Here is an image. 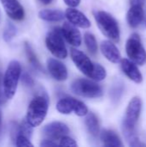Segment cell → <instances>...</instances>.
I'll use <instances>...</instances> for the list:
<instances>
[{
  "mask_svg": "<svg viewBox=\"0 0 146 147\" xmlns=\"http://www.w3.org/2000/svg\"><path fill=\"white\" fill-rule=\"evenodd\" d=\"M64 2H65V4L68 5L69 7L75 8V7H77V6L79 5L81 0H64Z\"/></svg>",
  "mask_w": 146,
  "mask_h": 147,
  "instance_id": "obj_30",
  "label": "cell"
},
{
  "mask_svg": "<svg viewBox=\"0 0 146 147\" xmlns=\"http://www.w3.org/2000/svg\"><path fill=\"white\" fill-rule=\"evenodd\" d=\"M21 78H22V84L27 86V87H32L34 84V81L33 79V78L30 76L29 73L28 72H23L21 75Z\"/></svg>",
  "mask_w": 146,
  "mask_h": 147,
  "instance_id": "obj_28",
  "label": "cell"
},
{
  "mask_svg": "<svg viewBox=\"0 0 146 147\" xmlns=\"http://www.w3.org/2000/svg\"><path fill=\"white\" fill-rule=\"evenodd\" d=\"M46 46L54 57L61 59L67 57L68 53L64 42L61 28H54L47 33L46 37Z\"/></svg>",
  "mask_w": 146,
  "mask_h": 147,
  "instance_id": "obj_6",
  "label": "cell"
},
{
  "mask_svg": "<svg viewBox=\"0 0 146 147\" xmlns=\"http://www.w3.org/2000/svg\"><path fill=\"white\" fill-rule=\"evenodd\" d=\"M22 75V66L17 60H11L3 78L4 94L8 100L12 99L16 92L19 79Z\"/></svg>",
  "mask_w": 146,
  "mask_h": 147,
  "instance_id": "obj_4",
  "label": "cell"
},
{
  "mask_svg": "<svg viewBox=\"0 0 146 147\" xmlns=\"http://www.w3.org/2000/svg\"><path fill=\"white\" fill-rule=\"evenodd\" d=\"M101 51L104 57L112 63H118L121 60V55L119 49L110 40H104L102 42Z\"/></svg>",
  "mask_w": 146,
  "mask_h": 147,
  "instance_id": "obj_16",
  "label": "cell"
},
{
  "mask_svg": "<svg viewBox=\"0 0 146 147\" xmlns=\"http://www.w3.org/2000/svg\"><path fill=\"white\" fill-rule=\"evenodd\" d=\"M59 145L61 146H77V142H76L72 138H71V137H69V136H67V135L62 137V138L59 140Z\"/></svg>",
  "mask_w": 146,
  "mask_h": 147,
  "instance_id": "obj_27",
  "label": "cell"
},
{
  "mask_svg": "<svg viewBox=\"0 0 146 147\" xmlns=\"http://www.w3.org/2000/svg\"><path fill=\"white\" fill-rule=\"evenodd\" d=\"M24 49H25V53H26V55L28 57V59L29 61V63L37 70L39 71H43V68L40 63V61L38 60L37 59V56L35 55L33 48L31 47V46L29 45V43L28 42H25L24 43Z\"/></svg>",
  "mask_w": 146,
  "mask_h": 147,
  "instance_id": "obj_21",
  "label": "cell"
},
{
  "mask_svg": "<svg viewBox=\"0 0 146 147\" xmlns=\"http://www.w3.org/2000/svg\"><path fill=\"white\" fill-rule=\"evenodd\" d=\"M85 125L86 127L93 137H96L99 134L100 125L97 116L94 113H88L85 117Z\"/></svg>",
  "mask_w": 146,
  "mask_h": 147,
  "instance_id": "obj_20",
  "label": "cell"
},
{
  "mask_svg": "<svg viewBox=\"0 0 146 147\" xmlns=\"http://www.w3.org/2000/svg\"><path fill=\"white\" fill-rule=\"evenodd\" d=\"M84 43H85V46H86L87 49L89 50V52L92 55H95L97 53V50H98L97 42H96V37L92 34L85 33V34H84Z\"/></svg>",
  "mask_w": 146,
  "mask_h": 147,
  "instance_id": "obj_22",
  "label": "cell"
},
{
  "mask_svg": "<svg viewBox=\"0 0 146 147\" xmlns=\"http://www.w3.org/2000/svg\"><path fill=\"white\" fill-rule=\"evenodd\" d=\"M47 70L51 76L57 81H65L68 77V71L65 65L56 59H48L46 62Z\"/></svg>",
  "mask_w": 146,
  "mask_h": 147,
  "instance_id": "obj_12",
  "label": "cell"
},
{
  "mask_svg": "<svg viewBox=\"0 0 146 147\" xmlns=\"http://www.w3.org/2000/svg\"><path fill=\"white\" fill-rule=\"evenodd\" d=\"M17 29L16 27L11 22H7L5 24V27L3 28V39L6 42H9L16 34Z\"/></svg>",
  "mask_w": 146,
  "mask_h": 147,
  "instance_id": "obj_23",
  "label": "cell"
},
{
  "mask_svg": "<svg viewBox=\"0 0 146 147\" xmlns=\"http://www.w3.org/2000/svg\"><path fill=\"white\" fill-rule=\"evenodd\" d=\"M120 66L126 76L136 84H140L143 81V76L135 65L131 59H122L120 60Z\"/></svg>",
  "mask_w": 146,
  "mask_h": 147,
  "instance_id": "obj_15",
  "label": "cell"
},
{
  "mask_svg": "<svg viewBox=\"0 0 146 147\" xmlns=\"http://www.w3.org/2000/svg\"><path fill=\"white\" fill-rule=\"evenodd\" d=\"M69 132H70V129L67 127V125L60 121L51 122L46 125L42 130V133L46 137L55 141L56 140L59 141V140L62 137L67 135Z\"/></svg>",
  "mask_w": 146,
  "mask_h": 147,
  "instance_id": "obj_10",
  "label": "cell"
},
{
  "mask_svg": "<svg viewBox=\"0 0 146 147\" xmlns=\"http://www.w3.org/2000/svg\"><path fill=\"white\" fill-rule=\"evenodd\" d=\"M126 51L128 58L136 65H143L146 62V51L138 34H133L128 38Z\"/></svg>",
  "mask_w": 146,
  "mask_h": 147,
  "instance_id": "obj_8",
  "label": "cell"
},
{
  "mask_svg": "<svg viewBox=\"0 0 146 147\" xmlns=\"http://www.w3.org/2000/svg\"><path fill=\"white\" fill-rule=\"evenodd\" d=\"M95 19L100 30L106 37L114 41L120 40V28L118 22L110 14L102 10L96 11Z\"/></svg>",
  "mask_w": 146,
  "mask_h": 147,
  "instance_id": "obj_5",
  "label": "cell"
},
{
  "mask_svg": "<svg viewBox=\"0 0 146 147\" xmlns=\"http://www.w3.org/2000/svg\"><path fill=\"white\" fill-rule=\"evenodd\" d=\"M71 57L77 69L89 78L95 81H102L106 78V70L101 65L93 63L83 52L72 48L71 50Z\"/></svg>",
  "mask_w": 146,
  "mask_h": 147,
  "instance_id": "obj_2",
  "label": "cell"
},
{
  "mask_svg": "<svg viewBox=\"0 0 146 147\" xmlns=\"http://www.w3.org/2000/svg\"><path fill=\"white\" fill-rule=\"evenodd\" d=\"M15 146L18 147H33L34 145L30 142V139L27 136L18 134L15 137Z\"/></svg>",
  "mask_w": 146,
  "mask_h": 147,
  "instance_id": "obj_25",
  "label": "cell"
},
{
  "mask_svg": "<svg viewBox=\"0 0 146 147\" xmlns=\"http://www.w3.org/2000/svg\"><path fill=\"white\" fill-rule=\"evenodd\" d=\"M1 131H2V114L0 111V135H1Z\"/></svg>",
  "mask_w": 146,
  "mask_h": 147,
  "instance_id": "obj_33",
  "label": "cell"
},
{
  "mask_svg": "<svg viewBox=\"0 0 146 147\" xmlns=\"http://www.w3.org/2000/svg\"><path fill=\"white\" fill-rule=\"evenodd\" d=\"M145 3V0H130L131 5H140L144 6Z\"/></svg>",
  "mask_w": 146,
  "mask_h": 147,
  "instance_id": "obj_31",
  "label": "cell"
},
{
  "mask_svg": "<svg viewBox=\"0 0 146 147\" xmlns=\"http://www.w3.org/2000/svg\"><path fill=\"white\" fill-rule=\"evenodd\" d=\"M65 15L68 22L77 27H79L82 28H89L91 25L89 20L87 18V16L83 13H82L78 9H76L72 7H69L65 10Z\"/></svg>",
  "mask_w": 146,
  "mask_h": 147,
  "instance_id": "obj_13",
  "label": "cell"
},
{
  "mask_svg": "<svg viewBox=\"0 0 146 147\" xmlns=\"http://www.w3.org/2000/svg\"><path fill=\"white\" fill-rule=\"evenodd\" d=\"M42 4H45V5H47V4H50L52 2V0H39Z\"/></svg>",
  "mask_w": 146,
  "mask_h": 147,
  "instance_id": "obj_32",
  "label": "cell"
},
{
  "mask_svg": "<svg viewBox=\"0 0 146 147\" xmlns=\"http://www.w3.org/2000/svg\"><path fill=\"white\" fill-rule=\"evenodd\" d=\"M142 110V101L139 96L131 99L126 110V115L122 124L124 136L126 137L130 146H146L139 141L137 134V123L139 121Z\"/></svg>",
  "mask_w": 146,
  "mask_h": 147,
  "instance_id": "obj_1",
  "label": "cell"
},
{
  "mask_svg": "<svg viewBox=\"0 0 146 147\" xmlns=\"http://www.w3.org/2000/svg\"><path fill=\"white\" fill-rule=\"evenodd\" d=\"M123 90H124V88H123V84H115L112 88V90L110 91V95H111L113 100L118 101L120 98V96H121V95L123 93Z\"/></svg>",
  "mask_w": 146,
  "mask_h": 147,
  "instance_id": "obj_26",
  "label": "cell"
},
{
  "mask_svg": "<svg viewBox=\"0 0 146 147\" xmlns=\"http://www.w3.org/2000/svg\"><path fill=\"white\" fill-rule=\"evenodd\" d=\"M145 17L144 6L140 5H131L127 15L126 20L131 28H137L143 22Z\"/></svg>",
  "mask_w": 146,
  "mask_h": 147,
  "instance_id": "obj_17",
  "label": "cell"
},
{
  "mask_svg": "<svg viewBox=\"0 0 146 147\" xmlns=\"http://www.w3.org/2000/svg\"><path fill=\"white\" fill-rule=\"evenodd\" d=\"M62 34L66 41L73 47H79L82 43V36L77 26L71 22H65L61 28Z\"/></svg>",
  "mask_w": 146,
  "mask_h": 147,
  "instance_id": "obj_14",
  "label": "cell"
},
{
  "mask_svg": "<svg viewBox=\"0 0 146 147\" xmlns=\"http://www.w3.org/2000/svg\"><path fill=\"white\" fill-rule=\"evenodd\" d=\"M1 3L10 19L15 21H22L24 19V9L17 0H1Z\"/></svg>",
  "mask_w": 146,
  "mask_h": 147,
  "instance_id": "obj_11",
  "label": "cell"
},
{
  "mask_svg": "<svg viewBox=\"0 0 146 147\" xmlns=\"http://www.w3.org/2000/svg\"><path fill=\"white\" fill-rule=\"evenodd\" d=\"M49 101L46 94L34 96L29 102L26 120L33 127H39L45 120L48 111Z\"/></svg>",
  "mask_w": 146,
  "mask_h": 147,
  "instance_id": "obj_3",
  "label": "cell"
},
{
  "mask_svg": "<svg viewBox=\"0 0 146 147\" xmlns=\"http://www.w3.org/2000/svg\"><path fill=\"white\" fill-rule=\"evenodd\" d=\"M101 140L104 146L107 147H121L123 143L120 136L113 130L105 129L101 133Z\"/></svg>",
  "mask_w": 146,
  "mask_h": 147,
  "instance_id": "obj_18",
  "label": "cell"
},
{
  "mask_svg": "<svg viewBox=\"0 0 146 147\" xmlns=\"http://www.w3.org/2000/svg\"><path fill=\"white\" fill-rule=\"evenodd\" d=\"M39 18L50 22H57L62 21L65 15L59 9H42L38 14Z\"/></svg>",
  "mask_w": 146,
  "mask_h": 147,
  "instance_id": "obj_19",
  "label": "cell"
},
{
  "mask_svg": "<svg viewBox=\"0 0 146 147\" xmlns=\"http://www.w3.org/2000/svg\"><path fill=\"white\" fill-rule=\"evenodd\" d=\"M18 134H23L27 136L28 138L31 139L32 134H33V127L27 121L26 119L21 123L20 126H18Z\"/></svg>",
  "mask_w": 146,
  "mask_h": 147,
  "instance_id": "obj_24",
  "label": "cell"
},
{
  "mask_svg": "<svg viewBox=\"0 0 146 147\" xmlns=\"http://www.w3.org/2000/svg\"><path fill=\"white\" fill-rule=\"evenodd\" d=\"M71 90L77 96L87 98H98L102 96L103 90L100 85L92 80L78 78L72 82Z\"/></svg>",
  "mask_w": 146,
  "mask_h": 147,
  "instance_id": "obj_7",
  "label": "cell"
},
{
  "mask_svg": "<svg viewBox=\"0 0 146 147\" xmlns=\"http://www.w3.org/2000/svg\"><path fill=\"white\" fill-rule=\"evenodd\" d=\"M56 109L63 115H70L74 112L77 116H86L89 113L88 107L83 102L70 96L61 98L57 102Z\"/></svg>",
  "mask_w": 146,
  "mask_h": 147,
  "instance_id": "obj_9",
  "label": "cell"
},
{
  "mask_svg": "<svg viewBox=\"0 0 146 147\" xmlns=\"http://www.w3.org/2000/svg\"><path fill=\"white\" fill-rule=\"evenodd\" d=\"M59 146L55 140H42V142L40 143V146L42 147H47V146Z\"/></svg>",
  "mask_w": 146,
  "mask_h": 147,
  "instance_id": "obj_29",
  "label": "cell"
}]
</instances>
